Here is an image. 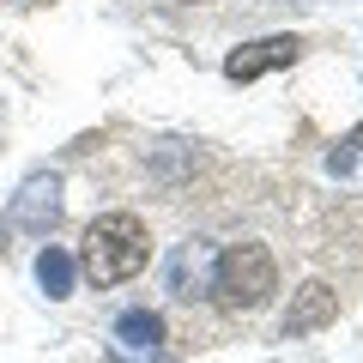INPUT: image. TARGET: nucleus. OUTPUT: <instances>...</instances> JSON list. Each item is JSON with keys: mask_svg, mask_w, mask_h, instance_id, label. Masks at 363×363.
<instances>
[{"mask_svg": "<svg viewBox=\"0 0 363 363\" xmlns=\"http://www.w3.org/2000/svg\"><path fill=\"white\" fill-rule=\"evenodd\" d=\"M73 255H67V248H43V255H37V285L43 291H49V297H73Z\"/></svg>", "mask_w": 363, "mask_h": 363, "instance_id": "nucleus-8", "label": "nucleus"}, {"mask_svg": "<svg viewBox=\"0 0 363 363\" xmlns=\"http://www.w3.org/2000/svg\"><path fill=\"white\" fill-rule=\"evenodd\" d=\"M145 248H152V236H145V224L133 218V212H104V218L85 230L79 267H85L91 285H128L133 272L145 267Z\"/></svg>", "mask_w": 363, "mask_h": 363, "instance_id": "nucleus-1", "label": "nucleus"}, {"mask_svg": "<svg viewBox=\"0 0 363 363\" xmlns=\"http://www.w3.org/2000/svg\"><path fill=\"white\" fill-rule=\"evenodd\" d=\"M116 345H121V351H140V357H157V351H164V315L128 309V315L116 321Z\"/></svg>", "mask_w": 363, "mask_h": 363, "instance_id": "nucleus-7", "label": "nucleus"}, {"mask_svg": "<svg viewBox=\"0 0 363 363\" xmlns=\"http://www.w3.org/2000/svg\"><path fill=\"white\" fill-rule=\"evenodd\" d=\"M357 152H363V128H351V133H345V140H339V152H333V157H327V164H333V169H339V176H345V169H351V157H357Z\"/></svg>", "mask_w": 363, "mask_h": 363, "instance_id": "nucleus-9", "label": "nucleus"}, {"mask_svg": "<svg viewBox=\"0 0 363 363\" xmlns=\"http://www.w3.org/2000/svg\"><path fill=\"white\" fill-rule=\"evenodd\" d=\"M212 272H218V248L206 236H194L169 255V291L176 297H212Z\"/></svg>", "mask_w": 363, "mask_h": 363, "instance_id": "nucleus-4", "label": "nucleus"}, {"mask_svg": "<svg viewBox=\"0 0 363 363\" xmlns=\"http://www.w3.org/2000/svg\"><path fill=\"white\" fill-rule=\"evenodd\" d=\"M55 194H61V182H55V176H30L25 194H18V206H13V218L30 224V230H49L55 212H61V200H55Z\"/></svg>", "mask_w": 363, "mask_h": 363, "instance_id": "nucleus-6", "label": "nucleus"}, {"mask_svg": "<svg viewBox=\"0 0 363 363\" xmlns=\"http://www.w3.org/2000/svg\"><path fill=\"white\" fill-rule=\"evenodd\" d=\"M272 285H279V267H272V255L260 242H236L218 255V272H212V297L224 303V309H260V303L272 297Z\"/></svg>", "mask_w": 363, "mask_h": 363, "instance_id": "nucleus-2", "label": "nucleus"}, {"mask_svg": "<svg viewBox=\"0 0 363 363\" xmlns=\"http://www.w3.org/2000/svg\"><path fill=\"white\" fill-rule=\"evenodd\" d=\"M303 55L297 37H260V43H242V49L224 55V79H236V85H248V79L272 73V67H291Z\"/></svg>", "mask_w": 363, "mask_h": 363, "instance_id": "nucleus-3", "label": "nucleus"}, {"mask_svg": "<svg viewBox=\"0 0 363 363\" xmlns=\"http://www.w3.org/2000/svg\"><path fill=\"white\" fill-rule=\"evenodd\" d=\"M333 315H339V291H333V285H321V279H309V285L297 291V303L285 309V339L315 333V327H327Z\"/></svg>", "mask_w": 363, "mask_h": 363, "instance_id": "nucleus-5", "label": "nucleus"}]
</instances>
